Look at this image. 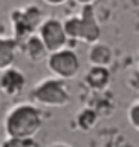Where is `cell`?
<instances>
[{"label":"cell","mask_w":139,"mask_h":147,"mask_svg":"<svg viewBox=\"0 0 139 147\" xmlns=\"http://www.w3.org/2000/svg\"><path fill=\"white\" fill-rule=\"evenodd\" d=\"M43 126V116L39 107L30 102L18 104L5 117L8 138H35Z\"/></svg>","instance_id":"cell-1"},{"label":"cell","mask_w":139,"mask_h":147,"mask_svg":"<svg viewBox=\"0 0 139 147\" xmlns=\"http://www.w3.org/2000/svg\"><path fill=\"white\" fill-rule=\"evenodd\" d=\"M33 102L46 108H63L70 102V92L60 78H45L30 92Z\"/></svg>","instance_id":"cell-2"},{"label":"cell","mask_w":139,"mask_h":147,"mask_svg":"<svg viewBox=\"0 0 139 147\" xmlns=\"http://www.w3.org/2000/svg\"><path fill=\"white\" fill-rule=\"evenodd\" d=\"M11 21L14 26V39L21 45L25 39L35 35V32L41 27L42 12L37 6H27L24 9H15L11 12Z\"/></svg>","instance_id":"cell-3"},{"label":"cell","mask_w":139,"mask_h":147,"mask_svg":"<svg viewBox=\"0 0 139 147\" xmlns=\"http://www.w3.org/2000/svg\"><path fill=\"white\" fill-rule=\"evenodd\" d=\"M46 66L52 75L63 80V81L74 80L81 68L76 53L69 48L49 53V56L46 57Z\"/></svg>","instance_id":"cell-4"},{"label":"cell","mask_w":139,"mask_h":147,"mask_svg":"<svg viewBox=\"0 0 139 147\" xmlns=\"http://www.w3.org/2000/svg\"><path fill=\"white\" fill-rule=\"evenodd\" d=\"M39 38L42 39L48 53H54L66 48V42H67V35L64 32V26L57 18H48L41 24Z\"/></svg>","instance_id":"cell-5"},{"label":"cell","mask_w":139,"mask_h":147,"mask_svg":"<svg viewBox=\"0 0 139 147\" xmlns=\"http://www.w3.org/2000/svg\"><path fill=\"white\" fill-rule=\"evenodd\" d=\"M27 78L17 68H9L3 72H0V92L6 98H17L23 93Z\"/></svg>","instance_id":"cell-6"},{"label":"cell","mask_w":139,"mask_h":147,"mask_svg":"<svg viewBox=\"0 0 139 147\" xmlns=\"http://www.w3.org/2000/svg\"><path fill=\"white\" fill-rule=\"evenodd\" d=\"M21 47H23L27 59L33 63L42 62V60L45 57H48V54H49L48 50H46V47L42 42V39L39 38V35H31L30 38H27L21 44Z\"/></svg>","instance_id":"cell-7"},{"label":"cell","mask_w":139,"mask_h":147,"mask_svg":"<svg viewBox=\"0 0 139 147\" xmlns=\"http://www.w3.org/2000/svg\"><path fill=\"white\" fill-rule=\"evenodd\" d=\"M18 47H19V44L14 38L0 36V72H3L14 66Z\"/></svg>","instance_id":"cell-8"},{"label":"cell","mask_w":139,"mask_h":147,"mask_svg":"<svg viewBox=\"0 0 139 147\" xmlns=\"http://www.w3.org/2000/svg\"><path fill=\"white\" fill-rule=\"evenodd\" d=\"M109 81H111V74L106 66H91V69L85 74V83L93 90L106 89Z\"/></svg>","instance_id":"cell-9"},{"label":"cell","mask_w":139,"mask_h":147,"mask_svg":"<svg viewBox=\"0 0 139 147\" xmlns=\"http://www.w3.org/2000/svg\"><path fill=\"white\" fill-rule=\"evenodd\" d=\"M88 59L93 66H108L112 60V51L108 45L97 44L90 50Z\"/></svg>","instance_id":"cell-10"},{"label":"cell","mask_w":139,"mask_h":147,"mask_svg":"<svg viewBox=\"0 0 139 147\" xmlns=\"http://www.w3.org/2000/svg\"><path fill=\"white\" fill-rule=\"evenodd\" d=\"M76 123L82 131H90L97 123V113L91 108H82L76 116Z\"/></svg>","instance_id":"cell-11"},{"label":"cell","mask_w":139,"mask_h":147,"mask_svg":"<svg viewBox=\"0 0 139 147\" xmlns=\"http://www.w3.org/2000/svg\"><path fill=\"white\" fill-rule=\"evenodd\" d=\"M2 147H39V143L35 138H8Z\"/></svg>","instance_id":"cell-12"},{"label":"cell","mask_w":139,"mask_h":147,"mask_svg":"<svg viewBox=\"0 0 139 147\" xmlns=\"http://www.w3.org/2000/svg\"><path fill=\"white\" fill-rule=\"evenodd\" d=\"M127 119H129V123L132 125V128L139 132V99L129 107Z\"/></svg>","instance_id":"cell-13"},{"label":"cell","mask_w":139,"mask_h":147,"mask_svg":"<svg viewBox=\"0 0 139 147\" xmlns=\"http://www.w3.org/2000/svg\"><path fill=\"white\" fill-rule=\"evenodd\" d=\"M46 5H51V6H58V5H63L66 3L67 0H43Z\"/></svg>","instance_id":"cell-14"},{"label":"cell","mask_w":139,"mask_h":147,"mask_svg":"<svg viewBox=\"0 0 139 147\" xmlns=\"http://www.w3.org/2000/svg\"><path fill=\"white\" fill-rule=\"evenodd\" d=\"M51 147H70V146L66 144V143H55V144H52Z\"/></svg>","instance_id":"cell-15"},{"label":"cell","mask_w":139,"mask_h":147,"mask_svg":"<svg viewBox=\"0 0 139 147\" xmlns=\"http://www.w3.org/2000/svg\"><path fill=\"white\" fill-rule=\"evenodd\" d=\"M79 2H81V3H88L90 0H79Z\"/></svg>","instance_id":"cell-16"},{"label":"cell","mask_w":139,"mask_h":147,"mask_svg":"<svg viewBox=\"0 0 139 147\" xmlns=\"http://www.w3.org/2000/svg\"><path fill=\"white\" fill-rule=\"evenodd\" d=\"M0 147H2V140H0Z\"/></svg>","instance_id":"cell-17"}]
</instances>
